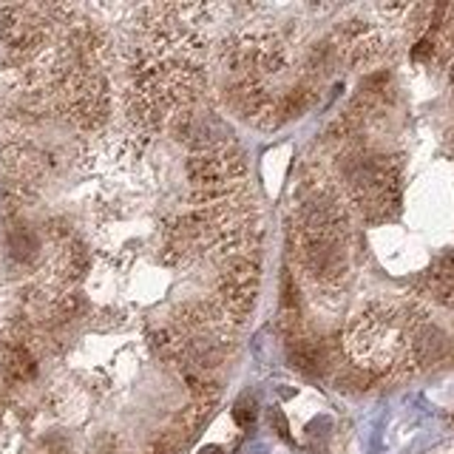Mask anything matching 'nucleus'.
<instances>
[{
    "label": "nucleus",
    "mask_w": 454,
    "mask_h": 454,
    "mask_svg": "<svg viewBox=\"0 0 454 454\" xmlns=\"http://www.w3.org/2000/svg\"><path fill=\"white\" fill-rule=\"evenodd\" d=\"M446 333L434 324H421L411 335V361L421 363V366H432L437 361H443L446 355Z\"/></svg>",
    "instance_id": "obj_1"
},
{
    "label": "nucleus",
    "mask_w": 454,
    "mask_h": 454,
    "mask_svg": "<svg viewBox=\"0 0 454 454\" xmlns=\"http://www.w3.org/2000/svg\"><path fill=\"white\" fill-rule=\"evenodd\" d=\"M287 358H290V363L304 375H318L326 363L324 347L312 338H293L290 347H287Z\"/></svg>",
    "instance_id": "obj_2"
},
{
    "label": "nucleus",
    "mask_w": 454,
    "mask_h": 454,
    "mask_svg": "<svg viewBox=\"0 0 454 454\" xmlns=\"http://www.w3.org/2000/svg\"><path fill=\"white\" fill-rule=\"evenodd\" d=\"M6 372H9L15 381H29V378H34L37 366H34L31 352H29L23 344L9 347V352H6Z\"/></svg>",
    "instance_id": "obj_3"
},
{
    "label": "nucleus",
    "mask_w": 454,
    "mask_h": 454,
    "mask_svg": "<svg viewBox=\"0 0 454 454\" xmlns=\"http://www.w3.org/2000/svg\"><path fill=\"white\" fill-rule=\"evenodd\" d=\"M6 241H9L12 259H17V262H29V259L37 253V239H34V233L26 230V227H12Z\"/></svg>",
    "instance_id": "obj_4"
},
{
    "label": "nucleus",
    "mask_w": 454,
    "mask_h": 454,
    "mask_svg": "<svg viewBox=\"0 0 454 454\" xmlns=\"http://www.w3.org/2000/svg\"><path fill=\"white\" fill-rule=\"evenodd\" d=\"M381 52H384V43L378 37H358L349 46V63L352 66H369L381 57Z\"/></svg>",
    "instance_id": "obj_5"
},
{
    "label": "nucleus",
    "mask_w": 454,
    "mask_h": 454,
    "mask_svg": "<svg viewBox=\"0 0 454 454\" xmlns=\"http://www.w3.org/2000/svg\"><path fill=\"white\" fill-rule=\"evenodd\" d=\"M256 411H259L256 400H253L250 395H244V398L233 406V421H236L241 429H247V426H253V423H256Z\"/></svg>",
    "instance_id": "obj_6"
},
{
    "label": "nucleus",
    "mask_w": 454,
    "mask_h": 454,
    "mask_svg": "<svg viewBox=\"0 0 454 454\" xmlns=\"http://www.w3.org/2000/svg\"><path fill=\"white\" fill-rule=\"evenodd\" d=\"M270 426H273L284 440H290V426H287V418L281 415L278 409H270Z\"/></svg>",
    "instance_id": "obj_7"
},
{
    "label": "nucleus",
    "mask_w": 454,
    "mask_h": 454,
    "mask_svg": "<svg viewBox=\"0 0 454 454\" xmlns=\"http://www.w3.org/2000/svg\"><path fill=\"white\" fill-rule=\"evenodd\" d=\"M326 432H329V421L326 418H318V421H312L307 426V434L310 437H326Z\"/></svg>",
    "instance_id": "obj_8"
},
{
    "label": "nucleus",
    "mask_w": 454,
    "mask_h": 454,
    "mask_svg": "<svg viewBox=\"0 0 454 454\" xmlns=\"http://www.w3.org/2000/svg\"><path fill=\"white\" fill-rule=\"evenodd\" d=\"M432 52H434V43L426 37V40H421V43H418L415 49H411V57H415V60H423V57H429Z\"/></svg>",
    "instance_id": "obj_9"
},
{
    "label": "nucleus",
    "mask_w": 454,
    "mask_h": 454,
    "mask_svg": "<svg viewBox=\"0 0 454 454\" xmlns=\"http://www.w3.org/2000/svg\"><path fill=\"white\" fill-rule=\"evenodd\" d=\"M202 454H225L219 446H211V448H202Z\"/></svg>",
    "instance_id": "obj_10"
}]
</instances>
